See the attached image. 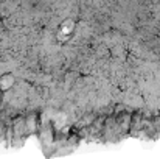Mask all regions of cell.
Returning <instances> with one entry per match:
<instances>
[{
  "label": "cell",
  "mask_w": 160,
  "mask_h": 159,
  "mask_svg": "<svg viewBox=\"0 0 160 159\" xmlns=\"http://www.w3.org/2000/svg\"><path fill=\"white\" fill-rule=\"evenodd\" d=\"M2 92H3V91H2V89H0V95H2Z\"/></svg>",
  "instance_id": "obj_2"
},
{
  "label": "cell",
  "mask_w": 160,
  "mask_h": 159,
  "mask_svg": "<svg viewBox=\"0 0 160 159\" xmlns=\"http://www.w3.org/2000/svg\"><path fill=\"white\" fill-rule=\"evenodd\" d=\"M14 83H16V80H14V77L11 75V73H5L2 78H0V89L5 92V91H8V89H11L12 86H14Z\"/></svg>",
  "instance_id": "obj_1"
}]
</instances>
